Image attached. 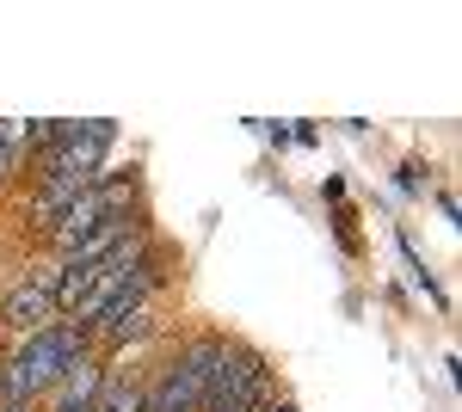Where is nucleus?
<instances>
[{"instance_id": "423d86ee", "label": "nucleus", "mask_w": 462, "mask_h": 412, "mask_svg": "<svg viewBox=\"0 0 462 412\" xmlns=\"http://www.w3.org/2000/svg\"><path fill=\"white\" fill-rule=\"evenodd\" d=\"M50 320H62L56 296H50V271H32V277L0 283V333L25 339V333H37V326H50Z\"/></svg>"}, {"instance_id": "9b49d317", "label": "nucleus", "mask_w": 462, "mask_h": 412, "mask_svg": "<svg viewBox=\"0 0 462 412\" xmlns=\"http://www.w3.org/2000/svg\"><path fill=\"white\" fill-rule=\"evenodd\" d=\"M0 381H6V344H0Z\"/></svg>"}, {"instance_id": "f257e3e1", "label": "nucleus", "mask_w": 462, "mask_h": 412, "mask_svg": "<svg viewBox=\"0 0 462 412\" xmlns=\"http://www.w3.org/2000/svg\"><path fill=\"white\" fill-rule=\"evenodd\" d=\"M93 351V339H87V326L80 320H50V326H37V333H25V339L6 351V381H0V407L13 412H32L37 400H50L56 394V381L69 376L74 363Z\"/></svg>"}, {"instance_id": "1a4fd4ad", "label": "nucleus", "mask_w": 462, "mask_h": 412, "mask_svg": "<svg viewBox=\"0 0 462 412\" xmlns=\"http://www.w3.org/2000/svg\"><path fill=\"white\" fill-rule=\"evenodd\" d=\"M426 185H431L426 160H407V167H401V191H426Z\"/></svg>"}, {"instance_id": "6e6552de", "label": "nucleus", "mask_w": 462, "mask_h": 412, "mask_svg": "<svg viewBox=\"0 0 462 412\" xmlns=\"http://www.w3.org/2000/svg\"><path fill=\"white\" fill-rule=\"evenodd\" d=\"M19 179V124H0V191Z\"/></svg>"}, {"instance_id": "20e7f679", "label": "nucleus", "mask_w": 462, "mask_h": 412, "mask_svg": "<svg viewBox=\"0 0 462 412\" xmlns=\"http://www.w3.org/2000/svg\"><path fill=\"white\" fill-rule=\"evenodd\" d=\"M272 394H278L272 357H265L259 344H247V339H222L216 370H210V388H204V407L198 412H259Z\"/></svg>"}, {"instance_id": "f03ea898", "label": "nucleus", "mask_w": 462, "mask_h": 412, "mask_svg": "<svg viewBox=\"0 0 462 412\" xmlns=\"http://www.w3.org/2000/svg\"><path fill=\"white\" fill-rule=\"evenodd\" d=\"M130 209H143V179H136V167H130V172L106 167V172H99V179H93V185H87V191L69 204V215L50 228V241H43V246H50V259H69L80 241H93L106 222L130 215Z\"/></svg>"}, {"instance_id": "9d476101", "label": "nucleus", "mask_w": 462, "mask_h": 412, "mask_svg": "<svg viewBox=\"0 0 462 412\" xmlns=\"http://www.w3.org/2000/svg\"><path fill=\"white\" fill-rule=\"evenodd\" d=\"M259 412H302V407H296L290 394H272V400H265V407H259Z\"/></svg>"}, {"instance_id": "f8f14e48", "label": "nucleus", "mask_w": 462, "mask_h": 412, "mask_svg": "<svg viewBox=\"0 0 462 412\" xmlns=\"http://www.w3.org/2000/svg\"><path fill=\"white\" fill-rule=\"evenodd\" d=\"M0 412H13V407H0Z\"/></svg>"}, {"instance_id": "0eeeda50", "label": "nucleus", "mask_w": 462, "mask_h": 412, "mask_svg": "<svg viewBox=\"0 0 462 412\" xmlns=\"http://www.w3.org/2000/svg\"><path fill=\"white\" fill-rule=\"evenodd\" d=\"M93 412H148V394H143V376H130V370H106V388H99V400Z\"/></svg>"}, {"instance_id": "7ed1b4c3", "label": "nucleus", "mask_w": 462, "mask_h": 412, "mask_svg": "<svg viewBox=\"0 0 462 412\" xmlns=\"http://www.w3.org/2000/svg\"><path fill=\"white\" fill-rule=\"evenodd\" d=\"M222 339H228V333H191V339H179L173 351L161 357V370L143 376L148 412H198L204 407V388H210Z\"/></svg>"}, {"instance_id": "39448f33", "label": "nucleus", "mask_w": 462, "mask_h": 412, "mask_svg": "<svg viewBox=\"0 0 462 412\" xmlns=\"http://www.w3.org/2000/svg\"><path fill=\"white\" fill-rule=\"evenodd\" d=\"M111 148H117V124H111V117L62 124L56 142L32 160V185H43V179H93V172H106Z\"/></svg>"}]
</instances>
